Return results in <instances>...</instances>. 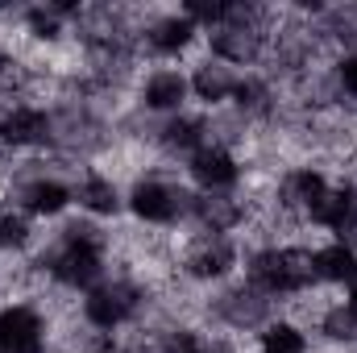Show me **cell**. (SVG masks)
Here are the masks:
<instances>
[{"instance_id":"ba28073f","label":"cell","mask_w":357,"mask_h":353,"mask_svg":"<svg viewBox=\"0 0 357 353\" xmlns=\"http://www.w3.org/2000/svg\"><path fill=\"white\" fill-rule=\"evenodd\" d=\"M191 216H195L208 233L225 237L229 229H237V225L245 220V204H241L233 191H204V195H191Z\"/></svg>"},{"instance_id":"4fadbf2b","label":"cell","mask_w":357,"mask_h":353,"mask_svg":"<svg viewBox=\"0 0 357 353\" xmlns=\"http://www.w3.org/2000/svg\"><path fill=\"white\" fill-rule=\"evenodd\" d=\"M187 91H191L187 75H178V71H154L146 80V88H142V100H146L150 112H175V108H183Z\"/></svg>"},{"instance_id":"d6986e66","label":"cell","mask_w":357,"mask_h":353,"mask_svg":"<svg viewBox=\"0 0 357 353\" xmlns=\"http://www.w3.org/2000/svg\"><path fill=\"white\" fill-rule=\"evenodd\" d=\"M258 350L262 353H307V337L295 324H266Z\"/></svg>"},{"instance_id":"5bb4252c","label":"cell","mask_w":357,"mask_h":353,"mask_svg":"<svg viewBox=\"0 0 357 353\" xmlns=\"http://www.w3.org/2000/svg\"><path fill=\"white\" fill-rule=\"evenodd\" d=\"M324 191H328V179H324V171H316V167H295V171H287L282 183H278L282 208H299V212H307V204L316 195H324Z\"/></svg>"},{"instance_id":"7402d4cb","label":"cell","mask_w":357,"mask_h":353,"mask_svg":"<svg viewBox=\"0 0 357 353\" xmlns=\"http://www.w3.org/2000/svg\"><path fill=\"white\" fill-rule=\"evenodd\" d=\"M345 287H349V308H357V266H354V274L345 278Z\"/></svg>"},{"instance_id":"9a60e30c","label":"cell","mask_w":357,"mask_h":353,"mask_svg":"<svg viewBox=\"0 0 357 353\" xmlns=\"http://www.w3.org/2000/svg\"><path fill=\"white\" fill-rule=\"evenodd\" d=\"M162 146L175 154H195L208 146V125L199 117H175L171 125H162Z\"/></svg>"},{"instance_id":"5b68a950","label":"cell","mask_w":357,"mask_h":353,"mask_svg":"<svg viewBox=\"0 0 357 353\" xmlns=\"http://www.w3.org/2000/svg\"><path fill=\"white\" fill-rule=\"evenodd\" d=\"M233 266H237V250H233V241H229V237H216V233H204V237L187 250V258H183V270H187L191 278H199V283L229 278Z\"/></svg>"},{"instance_id":"52a82bcc","label":"cell","mask_w":357,"mask_h":353,"mask_svg":"<svg viewBox=\"0 0 357 353\" xmlns=\"http://www.w3.org/2000/svg\"><path fill=\"white\" fill-rule=\"evenodd\" d=\"M187 171H191V179H195L204 191H233V187H237V179H241L237 158H233L220 142H208L204 150H195Z\"/></svg>"},{"instance_id":"6da1fadb","label":"cell","mask_w":357,"mask_h":353,"mask_svg":"<svg viewBox=\"0 0 357 353\" xmlns=\"http://www.w3.org/2000/svg\"><path fill=\"white\" fill-rule=\"evenodd\" d=\"M250 283L266 295H295V291H307L316 283V270H312V254L307 250H262L250 258Z\"/></svg>"},{"instance_id":"7a4b0ae2","label":"cell","mask_w":357,"mask_h":353,"mask_svg":"<svg viewBox=\"0 0 357 353\" xmlns=\"http://www.w3.org/2000/svg\"><path fill=\"white\" fill-rule=\"evenodd\" d=\"M142 308V291L129 278H112V283H96L84 299V316L96 329H121L137 316Z\"/></svg>"},{"instance_id":"ffe728a7","label":"cell","mask_w":357,"mask_h":353,"mask_svg":"<svg viewBox=\"0 0 357 353\" xmlns=\"http://www.w3.org/2000/svg\"><path fill=\"white\" fill-rule=\"evenodd\" d=\"M29 246V220L17 212H0V250H25Z\"/></svg>"},{"instance_id":"2e32d148","label":"cell","mask_w":357,"mask_h":353,"mask_svg":"<svg viewBox=\"0 0 357 353\" xmlns=\"http://www.w3.org/2000/svg\"><path fill=\"white\" fill-rule=\"evenodd\" d=\"M354 266H357V254L354 250H345L341 241H333V246H324V250L312 254L316 283H345V278L354 274Z\"/></svg>"},{"instance_id":"ac0fdd59","label":"cell","mask_w":357,"mask_h":353,"mask_svg":"<svg viewBox=\"0 0 357 353\" xmlns=\"http://www.w3.org/2000/svg\"><path fill=\"white\" fill-rule=\"evenodd\" d=\"M320 329H324V337L337 341V345H357V308H349V303L328 308L324 320H320Z\"/></svg>"},{"instance_id":"277c9868","label":"cell","mask_w":357,"mask_h":353,"mask_svg":"<svg viewBox=\"0 0 357 353\" xmlns=\"http://www.w3.org/2000/svg\"><path fill=\"white\" fill-rule=\"evenodd\" d=\"M100 270H104V258H100V241H75V237H63V246L54 250L50 258V274L63 283V287H96L100 283Z\"/></svg>"},{"instance_id":"30bf717a","label":"cell","mask_w":357,"mask_h":353,"mask_svg":"<svg viewBox=\"0 0 357 353\" xmlns=\"http://www.w3.org/2000/svg\"><path fill=\"white\" fill-rule=\"evenodd\" d=\"M195 33H199V25H195L187 13H167V17H158V21L146 29V42H150L154 54H183V50L195 42Z\"/></svg>"},{"instance_id":"7c38bea8","label":"cell","mask_w":357,"mask_h":353,"mask_svg":"<svg viewBox=\"0 0 357 353\" xmlns=\"http://www.w3.org/2000/svg\"><path fill=\"white\" fill-rule=\"evenodd\" d=\"M237 84H241V75H237L229 63H220V59L199 63V67H195V75H191V91H195L199 100H208V104L229 100V96L237 91Z\"/></svg>"},{"instance_id":"e0dca14e","label":"cell","mask_w":357,"mask_h":353,"mask_svg":"<svg viewBox=\"0 0 357 353\" xmlns=\"http://www.w3.org/2000/svg\"><path fill=\"white\" fill-rule=\"evenodd\" d=\"M79 204L88 208V212H96V216H112L116 208H121V191H116V183L104 175H84V183H79Z\"/></svg>"},{"instance_id":"44dd1931","label":"cell","mask_w":357,"mask_h":353,"mask_svg":"<svg viewBox=\"0 0 357 353\" xmlns=\"http://www.w3.org/2000/svg\"><path fill=\"white\" fill-rule=\"evenodd\" d=\"M337 84L349 91V96H357V54H345L337 63Z\"/></svg>"},{"instance_id":"8992f818","label":"cell","mask_w":357,"mask_h":353,"mask_svg":"<svg viewBox=\"0 0 357 353\" xmlns=\"http://www.w3.org/2000/svg\"><path fill=\"white\" fill-rule=\"evenodd\" d=\"M42 316L25 303L0 308V353H42Z\"/></svg>"},{"instance_id":"8fae6325","label":"cell","mask_w":357,"mask_h":353,"mask_svg":"<svg viewBox=\"0 0 357 353\" xmlns=\"http://www.w3.org/2000/svg\"><path fill=\"white\" fill-rule=\"evenodd\" d=\"M17 200H21V208L29 212V216H59L67 204H71V187L67 183H59V179H29L21 191H17Z\"/></svg>"},{"instance_id":"9c48e42d","label":"cell","mask_w":357,"mask_h":353,"mask_svg":"<svg viewBox=\"0 0 357 353\" xmlns=\"http://www.w3.org/2000/svg\"><path fill=\"white\" fill-rule=\"evenodd\" d=\"M50 137V117L33 104L8 108V117L0 121V146L8 150H25V146H42Z\"/></svg>"},{"instance_id":"3957f363","label":"cell","mask_w":357,"mask_h":353,"mask_svg":"<svg viewBox=\"0 0 357 353\" xmlns=\"http://www.w3.org/2000/svg\"><path fill=\"white\" fill-rule=\"evenodd\" d=\"M129 208L146 225H171L183 212H191V195L175 183H167V179H142L129 191Z\"/></svg>"}]
</instances>
